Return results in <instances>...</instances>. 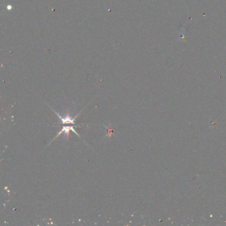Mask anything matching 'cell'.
I'll use <instances>...</instances> for the list:
<instances>
[{
  "instance_id": "obj_1",
  "label": "cell",
  "mask_w": 226,
  "mask_h": 226,
  "mask_svg": "<svg viewBox=\"0 0 226 226\" xmlns=\"http://www.w3.org/2000/svg\"><path fill=\"white\" fill-rule=\"evenodd\" d=\"M54 112H55L57 115V116H58L60 118L61 121H62V124H69V123H70V124H73L74 125H76V124H75L74 121H75V120H76V118L78 117V115H77V116L75 117L74 118H71L69 116H67L66 117H61L60 116V114H59L58 113H56L55 111H54Z\"/></svg>"
},
{
  "instance_id": "obj_2",
  "label": "cell",
  "mask_w": 226,
  "mask_h": 226,
  "mask_svg": "<svg viewBox=\"0 0 226 226\" xmlns=\"http://www.w3.org/2000/svg\"><path fill=\"white\" fill-rule=\"evenodd\" d=\"M70 130H72V131H73V132H74L75 133H76V134L78 136V137H80V135H79L77 133V132H76V131H75V130H74V129L73 127H72V126H70V127H69V126H68V127H63L62 130H61V131L58 134H57V135L56 136V137H55V138H56L57 137H59V135H60L61 133H62V132H65L66 133V135H67V136H69Z\"/></svg>"
}]
</instances>
